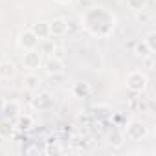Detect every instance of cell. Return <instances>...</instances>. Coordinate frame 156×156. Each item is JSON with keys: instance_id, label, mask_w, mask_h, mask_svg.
<instances>
[{"instance_id": "obj_1", "label": "cell", "mask_w": 156, "mask_h": 156, "mask_svg": "<svg viewBox=\"0 0 156 156\" xmlns=\"http://www.w3.org/2000/svg\"><path fill=\"white\" fill-rule=\"evenodd\" d=\"M83 26L94 37L107 39L112 35V31L116 28V17L107 8L96 6V8H90L83 13Z\"/></svg>"}, {"instance_id": "obj_2", "label": "cell", "mask_w": 156, "mask_h": 156, "mask_svg": "<svg viewBox=\"0 0 156 156\" xmlns=\"http://www.w3.org/2000/svg\"><path fill=\"white\" fill-rule=\"evenodd\" d=\"M125 85L130 92L134 94H141L147 90L149 87V77L141 72V70H134V72H129L127 77H125Z\"/></svg>"}, {"instance_id": "obj_3", "label": "cell", "mask_w": 156, "mask_h": 156, "mask_svg": "<svg viewBox=\"0 0 156 156\" xmlns=\"http://www.w3.org/2000/svg\"><path fill=\"white\" fill-rule=\"evenodd\" d=\"M147 134H149V129H147V125H145V123L136 121V119L127 123L125 136H127L130 141H141V140H145V138H147Z\"/></svg>"}, {"instance_id": "obj_4", "label": "cell", "mask_w": 156, "mask_h": 156, "mask_svg": "<svg viewBox=\"0 0 156 156\" xmlns=\"http://www.w3.org/2000/svg\"><path fill=\"white\" fill-rule=\"evenodd\" d=\"M22 66L30 72H35L42 66V55L41 51L35 48V50H26L24 55H22Z\"/></svg>"}, {"instance_id": "obj_5", "label": "cell", "mask_w": 156, "mask_h": 156, "mask_svg": "<svg viewBox=\"0 0 156 156\" xmlns=\"http://www.w3.org/2000/svg\"><path fill=\"white\" fill-rule=\"evenodd\" d=\"M39 39H37V35L31 31V28H28V30H24V31H20V35H19V46L26 51V50H35L37 46H39Z\"/></svg>"}, {"instance_id": "obj_6", "label": "cell", "mask_w": 156, "mask_h": 156, "mask_svg": "<svg viewBox=\"0 0 156 156\" xmlns=\"http://www.w3.org/2000/svg\"><path fill=\"white\" fill-rule=\"evenodd\" d=\"M53 105H55V101H53V96L50 92H41L33 99V107L37 110H50V108H53Z\"/></svg>"}, {"instance_id": "obj_7", "label": "cell", "mask_w": 156, "mask_h": 156, "mask_svg": "<svg viewBox=\"0 0 156 156\" xmlns=\"http://www.w3.org/2000/svg\"><path fill=\"white\" fill-rule=\"evenodd\" d=\"M50 26V37H62L68 33V22L64 19H53L51 22H48Z\"/></svg>"}, {"instance_id": "obj_8", "label": "cell", "mask_w": 156, "mask_h": 156, "mask_svg": "<svg viewBox=\"0 0 156 156\" xmlns=\"http://www.w3.org/2000/svg\"><path fill=\"white\" fill-rule=\"evenodd\" d=\"M44 68L50 75H57V73H62L64 72V64H62V59L61 57H50L46 62H44Z\"/></svg>"}, {"instance_id": "obj_9", "label": "cell", "mask_w": 156, "mask_h": 156, "mask_svg": "<svg viewBox=\"0 0 156 156\" xmlns=\"http://www.w3.org/2000/svg\"><path fill=\"white\" fill-rule=\"evenodd\" d=\"M15 75H17V68H15V64L11 61H2L0 62V79L9 81Z\"/></svg>"}, {"instance_id": "obj_10", "label": "cell", "mask_w": 156, "mask_h": 156, "mask_svg": "<svg viewBox=\"0 0 156 156\" xmlns=\"http://www.w3.org/2000/svg\"><path fill=\"white\" fill-rule=\"evenodd\" d=\"M24 88H26L28 92H35V90L41 88V77H39L35 72H31V73H28V75L24 77Z\"/></svg>"}, {"instance_id": "obj_11", "label": "cell", "mask_w": 156, "mask_h": 156, "mask_svg": "<svg viewBox=\"0 0 156 156\" xmlns=\"http://www.w3.org/2000/svg\"><path fill=\"white\" fill-rule=\"evenodd\" d=\"M31 31L37 35L39 41H46L50 37V26H48V22H37V24H33Z\"/></svg>"}, {"instance_id": "obj_12", "label": "cell", "mask_w": 156, "mask_h": 156, "mask_svg": "<svg viewBox=\"0 0 156 156\" xmlns=\"http://www.w3.org/2000/svg\"><path fill=\"white\" fill-rule=\"evenodd\" d=\"M2 112H4L6 118H9V119H11V118H17L19 112H20V105H19L17 101H13V99H11V101H6L4 107H2Z\"/></svg>"}, {"instance_id": "obj_13", "label": "cell", "mask_w": 156, "mask_h": 156, "mask_svg": "<svg viewBox=\"0 0 156 156\" xmlns=\"http://www.w3.org/2000/svg\"><path fill=\"white\" fill-rule=\"evenodd\" d=\"M15 127L19 130H30L33 127V118L30 114H19L17 116V121H15Z\"/></svg>"}, {"instance_id": "obj_14", "label": "cell", "mask_w": 156, "mask_h": 156, "mask_svg": "<svg viewBox=\"0 0 156 156\" xmlns=\"http://www.w3.org/2000/svg\"><path fill=\"white\" fill-rule=\"evenodd\" d=\"M90 85L88 83H75L73 87H72V94L75 96V98H87L88 94H90Z\"/></svg>"}, {"instance_id": "obj_15", "label": "cell", "mask_w": 156, "mask_h": 156, "mask_svg": "<svg viewBox=\"0 0 156 156\" xmlns=\"http://www.w3.org/2000/svg\"><path fill=\"white\" fill-rule=\"evenodd\" d=\"M13 130H15V123L9 118L0 121V136H2V138H9L13 134Z\"/></svg>"}, {"instance_id": "obj_16", "label": "cell", "mask_w": 156, "mask_h": 156, "mask_svg": "<svg viewBox=\"0 0 156 156\" xmlns=\"http://www.w3.org/2000/svg\"><path fill=\"white\" fill-rule=\"evenodd\" d=\"M143 42H145V46L149 48V51L154 53V51H156V31H149Z\"/></svg>"}, {"instance_id": "obj_17", "label": "cell", "mask_w": 156, "mask_h": 156, "mask_svg": "<svg viewBox=\"0 0 156 156\" xmlns=\"http://www.w3.org/2000/svg\"><path fill=\"white\" fill-rule=\"evenodd\" d=\"M134 17H136V20H138L140 24H149V22H151V13H149L147 9H138Z\"/></svg>"}, {"instance_id": "obj_18", "label": "cell", "mask_w": 156, "mask_h": 156, "mask_svg": "<svg viewBox=\"0 0 156 156\" xmlns=\"http://www.w3.org/2000/svg\"><path fill=\"white\" fill-rule=\"evenodd\" d=\"M134 53H136V55H140L141 59H143V57H147V55H152V53L149 51V48L145 46V42H138V44H136V48H134Z\"/></svg>"}, {"instance_id": "obj_19", "label": "cell", "mask_w": 156, "mask_h": 156, "mask_svg": "<svg viewBox=\"0 0 156 156\" xmlns=\"http://www.w3.org/2000/svg\"><path fill=\"white\" fill-rule=\"evenodd\" d=\"M127 6H129L130 9H134V11H138V9H145L147 0H127Z\"/></svg>"}, {"instance_id": "obj_20", "label": "cell", "mask_w": 156, "mask_h": 156, "mask_svg": "<svg viewBox=\"0 0 156 156\" xmlns=\"http://www.w3.org/2000/svg\"><path fill=\"white\" fill-rule=\"evenodd\" d=\"M108 140H110L108 143H112V145H121V143H123V134H119V132L114 130V132L108 136Z\"/></svg>"}, {"instance_id": "obj_21", "label": "cell", "mask_w": 156, "mask_h": 156, "mask_svg": "<svg viewBox=\"0 0 156 156\" xmlns=\"http://www.w3.org/2000/svg\"><path fill=\"white\" fill-rule=\"evenodd\" d=\"M143 64H145V68H147V70H152V66H154L152 55H147V57H143Z\"/></svg>"}, {"instance_id": "obj_22", "label": "cell", "mask_w": 156, "mask_h": 156, "mask_svg": "<svg viewBox=\"0 0 156 156\" xmlns=\"http://www.w3.org/2000/svg\"><path fill=\"white\" fill-rule=\"evenodd\" d=\"M46 152H50V154H51V152H53V154H61V152H62V147H59V145H55V147H48Z\"/></svg>"}, {"instance_id": "obj_23", "label": "cell", "mask_w": 156, "mask_h": 156, "mask_svg": "<svg viewBox=\"0 0 156 156\" xmlns=\"http://www.w3.org/2000/svg\"><path fill=\"white\" fill-rule=\"evenodd\" d=\"M53 2H57V4H70L72 0H53Z\"/></svg>"}]
</instances>
